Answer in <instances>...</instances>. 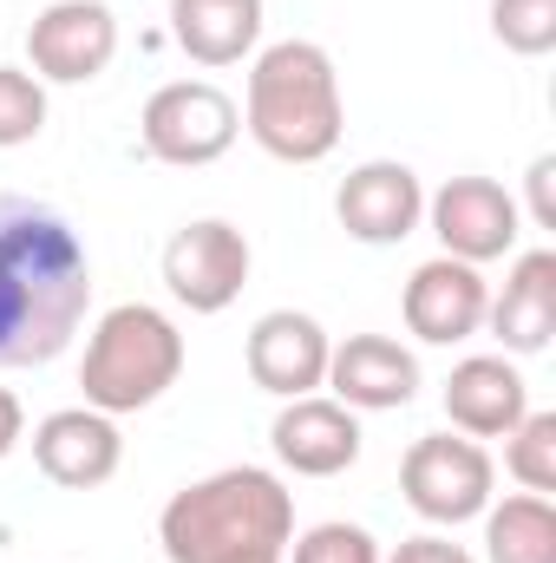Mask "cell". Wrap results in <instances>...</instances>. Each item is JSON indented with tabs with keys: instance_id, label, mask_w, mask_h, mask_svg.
Instances as JSON below:
<instances>
[{
	"instance_id": "9c48e42d",
	"label": "cell",
	"mask_w": 556,
	"mask_h": 563,
	"mask_svg": "<svg viewBox=\"0 0 556 563\" xmlns=\"http://www.w3.org/2000/svg\"><path fill=\"white\" fill-rule=\"evenodd\" d=\"M119 53V13L105 0H53L26 26V59L40 86H92Z\"/></svg>"
},
{
	"instance_id": "277c9868",
	"label": "cell",
	"mask_w": 556,
	"mask_h": 563,
	"mask_svg": "<svg viewBox=\"0 0 556 563\" xmlns=\"http://www.w3.org/2000/svg\"><path fill=\"white\" fill-rule=\"evenodd\" d=\"M184 374V334L164 308L151 301H119L99 314L92 341H86V361H79V387H86V407L99 413H144L157 407Z\"/></svg>"
},
{
	"instance_id": "484cf974",
	"label": "cell",
	"mask_w": 556,
	"mask_h": 563,
	"mask_svg": "<svg viewBox=\"0 0 556 563\" xmlns=\"http://www.w3.org/2000/svg\"><path fill=\"white\" fill-rule=\"evenodd\" d=\"M20 432H26V413H20V400H13V394L0 387V459H7L13 445H20Z\"/></svg>"
},
{
	"instance_id": "5bb4252c",
	"label": "cell",
	"mask_w": 556,
	"mask_h": 563,
	"mask_svg": "<svg viewBox=\"0 0 556 563\" xmlns=\"http://www.w3.org/2000/svg\"><path fill=\"white\" fill-rule=\"evenodd\" d=\"M269 445L294 478H341L360 459V413L341 407V400H321V394L281 400Z\"/></svg>"
},
{
	"instance_id": "6da1fadb",
	"label": "cell",
	"mask_w": 556,
	"mask_h": 563,
	"mask_svg": "<svg viewBox=\"0 0 556 563\" xmlns=\"http://www.w3.org/2000/svg\"><path fill=\"white\" fill-rule=\"evenodd\" d=\"M92 308V256L79 230L33 197H0V367H46Z\"/></svg>"
},
{
	"instance_id": "2e32d148",
	"label": "cell",
	"mask_w": 556,
	"mask_h": 563,
	"mask_svg": "<svg viewBox=\"0 0 556 563\" xmlns=\"http://www.w3.org/2000/svg\"><path fill=\"white\" fill-rule=\"evenodd\" d=\"M531 413V387L504 354H471L445 380V420L465 439H504L511 426Z\"/></svg>"
},
{
	"instance_id": "44dd1931",
	"label": "cell",
	"mask_w": 556,
	"mask_h": 563,
	"mask_svg": "<svg viewBox=\"0 0 556 563\" xmlns=\"http://www.w3.org/2000/svg\"><path fill=\"white\" fill-rule=\"evenodd\" d=\"M491 33H498V46L544 59L556 46V0H491Z\"/></svg>"
},
{
	"instance_id": "d6986e66",
	"label": "cell",
	"mask_w": 556,
	"mask_h": 563,
	"mask_svg": "<svg viewBox=\"0 0 556 563\" xmlns=\"http://www.w3.org/2000/svg\"><path fill=\"white\" fill-rule=\"evenodd\" d=\"M485 558L491 563H556L551 498L518 492V498H504V505H485Z\"/></svg>"
},
{
	"instance_id": "7a4b0ae2",
	"label": "cell",
	"mask_w": 556,
	"mask_h": 563,
	"mask_svg": "<svg viewBox=\"0 0 556 563\" xmlns=\"http://www.w3.org/2000/svg\"><path fill=\"white\" fill-rule=\"evenodd\" d=\"M288 538H294V498L263 465H223L184 485L157 518V544L170 563H256L281 558Z\"/></svg>"
},
{
	"instance_id": "7402d4cb",
	"label": "cell",
	"mask_w": 556,
	"mask_h": 563,
	"mask_svg": "<svg viewBox=\"0 0 556 563\" xmlns=\"http://www.w3.org/2000/svg\"><path fill=\"white\" fill-rule=\"evenodd\" d=\"M288 563H380V544L367 525H347V518H327L301 538H288Z\"/></svg>"
},
{
	"instance_id": "ac0fdd59",
	"label": "cell",
	"mask_w": 556,
	"mask_h": 563,
	"mask_svg": "<svg viewBox=\"0 0 556 563\" xmlns=\"http://www.w3.org/2000/svg\"><path fill=\"white\" fill-rule=\"evenodd\" d=\"M170 40L197 66H236L263 40V0H170Z\"/></svg>"
},
{
	"instance_id": "d4e9b609",
	"label": "cell",
	"mask_w": 556,
	"mask_h": 563,
	"mask_svg": "<svg viewBox=\"0 0 556 563\" xmlns=\"http://www.w3.org/2000/svg\"><path fill=\"white\" fill-rule=\"evenodd\" d=\"M380 563H471V551L452 544V538H432V531H425V538H407L393 558H380Z\"/></svg>"
},
{
	"instance_id": "9a60e30c",
	"label": "cell",
	"mask_w": 556,
	"mask_h": 563,
	"mask_svg": "<svg viewBox=\"0 0 556 563\" xmlns=\"http://www.w3.org/2000/svg\"><path fill=\"white\" fill-rule=\"evenodd\" d=\"M321 387H334V400L354 413H393V407H413L419 361L393 334H347V341H334Z\"/></svg>"
},
{
	"instance_id": "cb8c5ba5",
	"label": "cell",
	"mask_w": 556,
	"mask_h": 563,
	"mask_svg": "<svg viewBox=\"0 0 556 563\" xmlns=\"http://www.w3.org/2000/svg\"><path fill=\"white\" fill-rule=\"evenodd\" d=\"M531 223L537 230H556V151H544L537 164H531Z\"/></svg>"
},
{
	"instance_id": "603a6c76",
	"label": "cell",
	"mask_w": 556,
	"mask_h": 563,
	"mask_svg": "<svg viewBox=\"0 0 556 563\" xmlns=\"http://www.w3.org/2000/svg\"><path fill=\"white\" fill-rule=\"evenodd\" d=\"M46 132V86L20 66H0V151L33 144Z\"/></svg>"
},
{
	"instance_id": "4fadbf2b",
	"label": "cell",
	"mask_w": 556,
	"mask_h": 563,
	"mask_svg": "<svg viewBox=\"0 0 556 563\" xmlns=\"http://www.w3.org/2000/svg\"><path fill=\"white\" fill-rule=\"evenodd\" d=\"M485 308H491V282L478 276L471 263L458 256H432L407 276V295H400V314L419 341L432 347H452V341H471L485 328Z\"/></svg>"
},
{
	"instance_id": "3957f363",
	"label": "cell",
	"mask_w": 556,
	"mask_h": 563,
	"mask_svg": "<svg viewBox=\"0 0 556 563\" xmlns=\"http://www.w3.org/2000/svg\"><path fill=\"white\" fill-rule=\"evenodd\" d=\"M243 125L276 164H321L341 132H347V106H341V73L327 59V46L314 40H276L256 53L249 66V92H243Z\"/></svg>"
},
{
	"instance_id": "5b68a950",
	"label": "cell",
	"mask_w": 556,
	"mask_h": 563,
	"mask_svg": "<svg viewBox=\"0 0 556 563\" xmlns=\"http://www.w3.org/2000/svg\"><path fill=\"white\" fill-rule=\"evenodd\" d=\"M491 485H498V465H491V452H485L478 439H465V432H425V439L407 445V459H400V492H407V505H413L425 525H445V531L485 518Z\"/></svg>"
},
{
	"instance_id": "4316f807",
	"label": "cell",
	"mask_w": 556,
	"mask_h": 563,
	"mask_svg": "<svg viewBox=\"0 0 556 563\" xmlns=\"http://www.w3.org/2000/svg\"><path fill=\"white\" fill-rule=\"evenodd\" d=\"M256 563H281V558H256Z\"/></svg>"
},
{
	"instance_id": "e0dca14e",
	"label": "cell",
	"mask_w": 556,
	"mask_h": 563,
	"mask_svg": "<svg viewBox=\"0 0 556 563\" xmlns=\"http://www.w3.org/2000/svg\"><path fill=\"white\" fill-rule=\"evenodd\" d=\"M485 328L504 341V354H544L556 334V250H531L511 263L504 288L485 308Z\"/></svg>"
},
{
	"instance_id": "8fae6325",
	"label": "cell",
	"mask_w": 556,
	"mask_h": 563,
	"mask_svg": "<svg viewBox=\"0 0 556 563\" xmlns=\"http://www.w3.org/2000/svg\"><path fill=\"white\" fill-rule=\"evenodd\" d=\"M33 465L66 492H99L125 465V432L99 407H59L33 426Z\"/></svg>"
},
{
	"instance_id": "ba28073f",
	"label": "cell",
	"mask_w": 556,
	"mask_h": 563,
	"mask_svg": "<svg viewBox=\"0 0 556 563\" xmlns=\"http://www.w3.org/2000/svg\"><path fill=\"white\" fill-rule=\"evenodd\" d=\"M249 236L223 217H197L164 243V288L190 308V314H223L243 282H249Z\"/></svg>"
},
{
	"instance_id": "30bf717a",
	"label": "cell",
	"mask_w": 556,
	"mask_h": 563,
	"mask_svg": "<svg viewBox=\"0 0 556 563\" xmlns=\"http://www.w3.org/2000/svg\"><path fill=\"white\" fill-rule=\"evenodd\" d=\"M334 217L354 243L367 250H387V243H407L419 223H425V184H419L413 164L400 157H374V164H354L334 190Z\"/></svg>"
},
{
	"instance_id": "ffe728a7",
	"label": "cell",
	"mask_w": 556,
	"mask_h": 563,
	"mask_svg": "<svg viewBox=\"0 0 556 563\" xmlns=\"http://www.w3.org/2000/svg\"><path fill=\"white\" fill-rule=\"evenodd\" d=\"M504 465L524 492L551 498L556 492V413H524L504 432Z\"/></svg>"
},
{
	"instance_id": "52a82bcc",
	"label": "cell",
	"mask_w": 556,
	"mask_h": 563,
	"mask_svg": "<svg viewBox=\"0 0 556 563\" xmlns=\"http://www.w3.org/2000/svg\"><path fill=\"white\" fill-rule=\"evenodd\" d=\"M425 223H432L438 250L471 263V269L511 256L518 236H524V210H518V197L498 177H445L425 197Z\"/></svg>"
},
{
	"instance_id": "8992f818",
	"label": "cell",
	"mask_w": 556,
	"mask_h": 563,
	"mask_svg": "<svg viewBox=\"0 0 556 563\" xmlns=\"http://www.w3.org/2000/svg\"><path fill=\"white\" fill-rule=\"evenodd\" d=\"M243 132V112L223 86L210 79H170L144 99V119H138V139L157 164H177V170H203L216 164Z\"/></svg>"
},
{
	"instance_id": "7c38bea8",
	"label": "cell",
	"mask_w": 556,
	"mask_h": 563,
	"mask_svg": "<svg viewBox=\"0 0 556 563\" xmlns=\"http://www.w3.org/2000/svg\"><path fill=\"white\" fill-rule=\"evenodd\" d=\"M327 354H334L327 328H321L314 314H301V308H269V314L249 328V347H243L249 380H256L263 394H276V400L314 394V387L327 380Z\"/></svg>"
}]
</instances>
